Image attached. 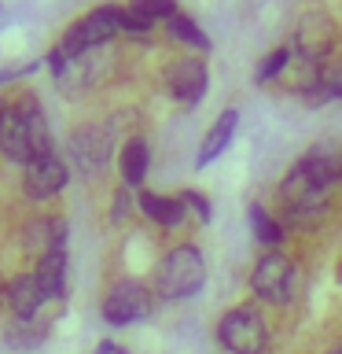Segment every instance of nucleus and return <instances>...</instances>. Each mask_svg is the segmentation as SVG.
I'll use <instances>...</instances> for the list:
<instances>
[{"mask_svg":"<svg viewBox=\"0 0 342 354\" xmlns=\"http://www.w3.org/2000/svg\"><path fill=\"white\" fill-rule=\"evenodd\" d=\"M165 88H170V96L177 100V104L195 107L210 88L206 63L199 59V55H181V59H173L170 66H165Z\"/></svg>","mask_w":342,"mask_h":354,"instance_id":"10","label":"nucleus"},{"mask_svg":"<svg viewBox=\"0 0 342 354\" xmlns=\"http://www.w3.org/2000/svg\"><path fill=\"white\" fill-rule=\"evenodd\" d=\"M137 210H140L143 218H151L154 225H162V229H177V225H184V218H188V207H184L181 196L140 192L137 196Z\"/></svg>","mask_w":342,"mask_h":354,"instance_id":"15","label":"nucleus"},{"mask_svg":"<svg viewBox=\"0 0 342 354\" xmlns=\"http://www.w3.org/2000/svg\"><path fill=\"white\" fill-rule=\"evenodd\" d=\"M121 26H125V8H114V4H103V8H92L85 19H77L70 30L59 37V48L66 59L81 52H92V48H103L114 37H121Z\"/></svg>","mask_w":342,"mask_h":354,"instance_id":"3","label":"nucleus"},{"mask_svg":"<svg viewBox=\"0 0 342 354\" xmlns=\"http://www.w3.org/2000/svg\"><path fill=\"white\" fill-rule=\"evenodd\" d=\"M206 284V259L195 243H177L162 254L154 270V295L162 299H192Z\"/></svg>","mask_w":342,"mask_h":354,"instance_id":"2","label":"nucleus"},{"mask_svg":"<svg viewBox=\"0 0 342 354\" xmlns=\"http://www.w3.org/2000/svg\"><path fill=\"white\" fill-rule=\"evenodd\" d=\"M22 248L33 259H44L52 251H66V221L63 218H33L22 229Z\"/></svg>","mask_w":342,"mask_h":354,"instance_id":"13","label":"nucleus"},{"mask_svg":"<svg viewBox=\"0 0 342 354\" xmlns=\"http://www.w3.org/2000/svg\"><path fill=\"white\" fill-rule=\"evenodd\" d=\"M4 111H8V100H0V122H4Z\"/></svg>","mask_w":342,"mask_h":354,"instance_id":"30","label":"nucleus"},{"mask_svg":"<svg viewBox=\"0 0 342 354\" xmlns=\"http://www.w3.org/2000/svg\"><path fill=\"white\" fill-rule=\"evenodd\" d=\"M324 354H342V343H339V347H331V351H324Z\"/></svg>","mask_w":342,"mask_h":354,"instance_id":"31","label":"nucleus"},{"mask_svg":"<svg viewBox=\"0 0 342 354\" xmlns=\"http://www.w3.org/2000/svg\"><path fill=\"white\" fill-rule=\"evenodd\" d=\"M236 126H239V111L236 107H225V111H221V118L206 129V137H203V148H199V159H195L199 170H206V166L228 148L232 137H236Z\"/></svg>","mask_w":342,"mask_h":354,"instance_id":"16","label":"nucleus"},{"mask_svg":"<svg viewBox=\"0 0 342 354\" xmlns=\"http://www.w3.org/2000/svg\"><path fill=\"white\" fill-rule=\"evenodd\" d=\"M217 343L228 354H265V347H269V325H265L261 310L250 303L225 310L217 321Z\"/></svg>","mask_w":342,"mask_h":354,"instance_id":"4","label":"nucleus"},{"mask_svg":"<svg viewBox=\"0 0 342 354\" xmlns=\"http://www.w3.org/2000/svg\"><path fill=\"white\" fill-rule=\"evenodd\" d=\"M125 11L154 26V22H170L177 15V0H129Z\"/></svg>","mask_w":342,"mask_h":354,"instance_id":"22","label":"nucleus"},{"mask_svg":"<svg viewBox=\"0 0 342 354\" xmlns=\"http://www.w3.org/2000/svg\"><path fill=\"white\" fill-rule=\"evenodd\" d=\"M287 63H291V48H272V52L261 59L258 74H254V82H258V85H269V82H276V77H280V74L287 71Z\"/></svg>","mask_w":342,"mask_h":354,"instance_id":"24","label":"nucleus"},{"mask_svg":"<svg viewBox=\"0 0 342 354\" xmlns=\"http://www.w3.org/2000/svg\"><path fill=\"white\" fill-rule=\"evenodd\" d=\"M276 196H280V207H283L291 225H313L316 218L328 214V203H331V188L309 181L298 166L287 170V177L276 188Z\"/></svg>","mask_w":342,"mask_h":354,"instance_id":"5","label":"nucleus"},{"mask_svg":"<svg viewBox=\"0 0 342 354\" xmlns=\"http://www.w3.org/2000/svg\"><path fill=\"white\" fill-rule=\"evenodd\" d=\"M132 188H118L114 192V210H110V221H114V225H121V221H125L129 214H132Z\"/></svg>","mask_w":342,"mask_h":354,"instance_id":"27","label":"nucleus"},{"mask_svg":"<svg viewBox=\"0 0 342 354\" xmlns=\"http://www.w3.org/2000/svg\"><path fill=\"white\" fill-rule=\"evenodd\" d=\"M70 159L85 177H96L107 170L110 151H114V126L110 122H88V126H77L70 133Z\"/></svg>","mask_w":342,"mask_h":354,"instance_id":"7","label":"nucleus"},{"mask_svg":"<svg viewBox=\"0 0 342 354\" xmlns=\"http://www.w3.org/2000/svg\"><path fill=\"white\" fill-rule=\"evenodd\" d=\"M4 303H8L11 314H15V321H37L41 306L48 303V299H44L37 277H33V273H19V277H11L8 288H4Z\"/></svg>","mask_w":342,"mask_h":354,"instance_id":"12","label":"nucleus"},{"mask_svg":"<svg viewBox=\"0 0 342 354\" xmlns=\"http://www.w3.org/2000/svg\"><path fill=\"white\" fill-rule=\"evenodd\" d=\"M247 218H250V232L258 236V243H265L269 251H276V248L283 243V225H280V221H276L261 203H250Z\"/></svg>","mask_w":342,"mask_h":354,"instance_id":"20","label":"nucleus"},{"mask_svg":"<svg viewBox=\"0 0 342 354\" xmlns=\"http://www.w3.org/2000/svg\"><path fill=\"white\" fill-rule=\"evenodd\" d=\"M335 44H339V22L331 19V11H324V8L302 11V19H298V26H294V52L302 55L309 66H320V63L331 59Z\"/></svg>","mask_w":342,"mask_h":354,"instance_id":"6","label":"nucleus"},{"mask_svg":"<svg viewBox=\"0 0 342 354\" xmlns=\"http://www.w3.org/2000/svg\"><path fill=\"white\" fill-rule=\"evenodd\" d=\"M103 321L107 325H137V321L151 317L154 314V292L143 281H132V277H125V281L110 284V292L103 295Z\"/></svg>","mask_w":342,"mask_h":354,"instance_id":"8","label":"nucleus"},{"mask_svg":"<svg viewBox=\"0 0 342 354\" xmlns=\"http://www.w3.org/2000/svg\"><path fill=\"white\" fill-rule=\"evenodd\" d=\"M8 347H19V351H30V347H41L44 343V325L37 321H15L8 332H4Z\"/></svg>","mask_w":342,"mask_h":354,"instance_id":"23","label":"nucleus"},{"mask_svg":"<svg viewBox=\"0 0 342 354\" xmlns=\"http://www.w3.org/2000/svg\"><path fill=\"white\" fill-rule=\"evenodd\" d=\"M294 166L309 177V181H316L324 188H335L339 177H342V151L331 148V144H316V148H309Z\"/></svg>","mask_w":342,"mask_h":354,"instance_id":"14","label":"nucleus"},{"mask_svg":"<svg viewBox=\"0 0 342 354\" xmlns=\"http://www.w3.org/2000/svg\"><path fill=\"white\" fill-rule=\"evenodd\" d=\"M302 96L309 107H320L328 100H342V59H328V63L313 66V85Z\"/></svg>","mask_w":342,"mask_h":354,"instance_id":"17","label":"nucleus"},{"mask_svg":"<svg viewBox=\"0 0 342 354\" xmlns=\"http://www.w3.org/2000/svg\"><path fill=\"white\" fill-rule=\"evenodd\" d=\"M339 181H342V177H339Z\"/></svg>","mask_w":342,"mask_h":354,"instance_id":"32","label":"nucleus"},{"mask_svg":"<svg viewBox=\"0 0 342 354\" xmlns=\"http://www.w3.org/2000/svg\"><path fill=\"white\" fill-rule=\"evenodd\" d=\"M181 199H184V207H188V210H195V218L203 221V225H206L210 218H214V210H210V199H206L203 192H195V188H188V192H181Z\"/></svg>","mask_w":342,"mask_h":354,"instance_id":"25","label":"nucleus"},{"mask_svg":"<svg viewBox=\"0 0 342 354\" xmlns=\"http://www.w3.org/2000/svg\"><path fill=\"white\" fill-rule=\"evenodd\" d=\"M37 59H26V63H15V66H0V85H11V82H19V77H26L37 71Z\"/></svg>","mask_w":342,"mask_h":354,"instance_id":"28","label":"nucleus"},{"mask_svg":"<svg viewBox=\"0 0 342 354\" xmlns=\"http://www.w3.org/2000/svg\"><path fill=\"white\" fill-rule=\"evenodd\" d=\"M151 22H143V19H137V15H129L125 11V26H121V37H132V41H148L151 37Z\"/></svg>","mask_w":342,"mask_h":354,"instance_id":"26","label":"nucleus"},{"mask_svg":"<svg viewBox=\"0 0 342 354\" xmlns=\"http://www.w3.org/2000/svg\"><path fill=\"white\" fill-rule=\"evenodd\" d=\"M148 166H151V148L143 137H129L118 151V170H121V181L125 188H140L143 177H148Z\"/></svg>","mask_w":342,"mask_h":354,"instance_id":"18","label":"nucleus"},{"mask_svg":"<svg viewBox=\"0 0 342 354\" xmlns=\"http://www.w3.org/2000/svg\"><path fill=\"white\" fill-rule=\"evenodd\" d=\"M96 354H125V351H121L114 339H103V343H99V347H96Z\"/></svg>","mask_w":342,"mask_h":354,"instance_id":"29","label":"nucleus"},{"mask_svg":"<svg viewBox=\"0 0 342 354\" xmlns=\"http://www.w3.org/2000/svg\"><path fill=\"white\" fill-rule=\"evenodd\" d=\"M0 151L19 166H30L41 155L55 151L48 118H44L37 96H19L15 104H8L4 122H0Z\"/></svg>","mask_w":342,"mask_h":354,"instance_id":"1","label":"nucleus"},{"mask_svg":"<svg viewBox=\"0 0 342 354\" xmlns=\"http://www.w3.org/2000/svg\"><path fill=\"white\" fill-rule=\"evenodd\" d=\"M66 181H70V166H66V159L59 151H48V155H41L37 162L26 166L22 192H26L30 199H52L66 188Z\"/></svg>","mask_w":342,"mask_h":354,"instance_id":"11","label":"nucleus"},{"mask_svg":"<svg viewBox=\"0 0 342 354\" xmlns=\"http://www.w3.org/2000/svg\"><path fill=\"white\" fill-rule=\"evenodd\" d=\"M33 277H37L41 292L44 299H63L66 295V251H52L44 254V259H37V270H33Z\"/></svg>","mask_w":342,"mask_h":354,"instance_id":"19","label":"nucleus"},{"mask_svg":"<svg viewBox=\"0 0 342 354\" xmlns=\"http://www.w3.org/2000/svg\"><path fill=\"white\" fill-rule=\"evenodd\" d=\"M250 292L261 299V303H272V306H283L291 303L294 295V262L276 248V251H265L258 266L250 273Z\"/></svg>","mask_w":342,"mask_h":354,"instance_id":"9","label":"nucleus"},{"mask_svg":"<svg viewBox=\"0 0 342 354\" xmlns=\"http://www.w3.org/2000/svg\"><path fill=\"white\" fill-rule=\"evenodd\" d=\"M165 30H170L173 41L188 44V48H195V52H210V48H214V44H210V37L199 30V22H195L192 15H184V11H177V15L165 22Z\"/></svg>","mask_w":342,"mask_h":354,"instance_id":"21","label":"nucleus"}]
</instances>
